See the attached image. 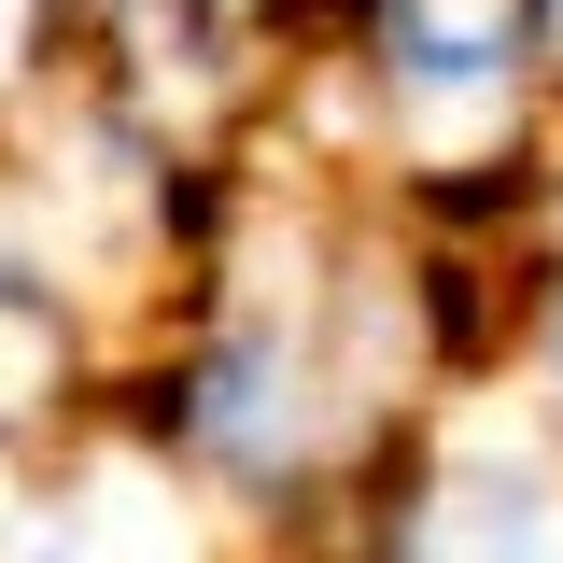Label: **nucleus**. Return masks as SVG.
Wrapping results in <instances>:
<instances>
[{
    "mask_svg": "<svg viewBox=\"0 0 563 563\" xmlns=\"http://www.w3.org/2000/svg\"><path fill=\"white\" fill-rule=\"evenodd\" d=\"M395 563H563V465L521 437V422L465 409L437 451H422L409 507H395Z\"/></svg>",
    "mask_w": 563,
    "mask_h": 563,
    "instance_id": "7ed1b4c3",
    "label": "nucleus"
},
{
    "mask_svg": "<svg viewBox=\"0 0 563 563\" xmlns=\"http://www.w3.org/2000/svg\"><path fill=\"white\" fill-rule=\"evenodd\" d=\"M536 57H563V0H536Z\"/></svg>",
    "mask_w": 563,
    "mask_h": 563,
    "instance_id": "39448f33",
    "label": "nucleus"
},
{
    "mask_svg": "<svg viewBox=\"0 0 563 563\" xmlns=\"http://www.w3.org/2000/svg\"><path fill=\"white\" fill-rule=\"evenodd\" d=\"M0 563H225L211 550V493L141 451L128 422H85L57 451L0 465Z\"/></svg>",
    "mask_w": 563,
    "mask_h": 563,
    "instance_id": "f257e3e1",
    "label": "nucleus"
},
{
    "mask_svg": "<svg viewBox=\"0 0 563 563\" xmlns=\"http://www.w3.org/2000/svg\"><path fill=\"white\" fill-rule=\"evenodd\" d=\"M211 14H225V29H254V14H282V0H211Z\"/></svg>",
    "mask_w": 563,
    "mask_h": 563,
    "instance_id": "423d86ee",
    "label": "nucleus"
},
{
    "mask_svg": "<svg viewBox=\"0 0 563 563\" xmlns=\"http://www.w3.org/2000/svg\"><path fill=\"white\" fill-rule=\"evenodd\" d=\"M70 85V0H0V141Z\"/></svg>",
    "mask_w": 563,
    "mask_h": 563,
    "instance_id": "20e7f679",
    "label": "nucleus"
},
{
    "mask_svg": "<svg viewBox=\"0 0 563 563\" xmlns=\"http://www.w3.org/2000/svg\"><path fill=\"white\" fill-rule=\"evenodd\" d=\"M550 395H563V310H550Z\"/></svg>",
    "mask_w": 563,
    "mask_h": 563,
    "instance_id": "0eeeda50",
    "label": "nucleus"
},
{
    "mask_svg": "<svg viewBox=\"0 0 563 563\" xmlns=\"http://www.w3.org/2000/svg\"><path fill=\"white\" fill-rule=\"evenodd\" d=\"M366 29V85L409 141H493L521 113V70H536V0H352Z\"/></svg>",
    "mask_w": 563,
    "mask_h": 563,
    "instance_id": "f03ea898",
    "label": "nucleus"
}]
</instances>
